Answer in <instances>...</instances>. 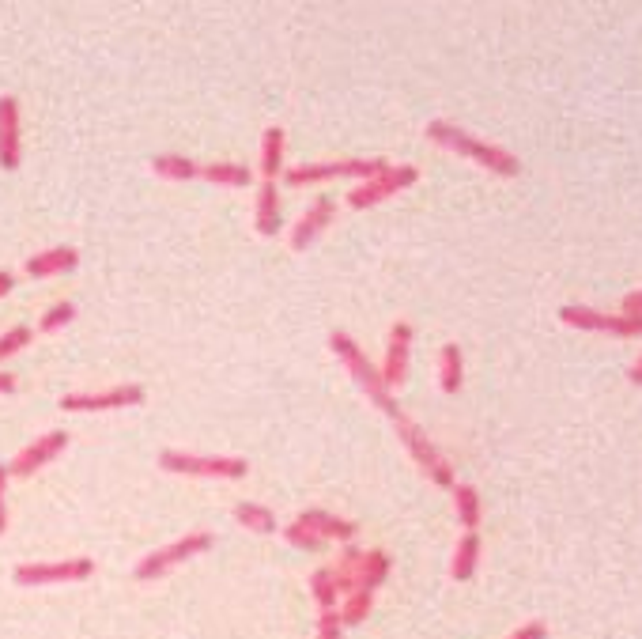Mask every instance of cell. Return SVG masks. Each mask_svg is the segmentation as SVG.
<instances>
[{"label":"cell","mask_w":642,"mask_h":639,"mask_svg":"<svg viewBox=\"0 0 642 639\" xmlns=\"http://www.w3.org/2000/svg\"><path fill=\"white\" fill-rule=\"evenodd\" d=\"M427 140L446 148V152H454V156L473 159L476 167H484V171L495 174V178H518V174H522V159L514 156V152H507L503 144L473 137L469 129H461V125H454V121L446 118L427 121Z\"/></svg>","instance_id":"1"},{"label":"cell","mask_w":642,"mask_h":639,"mask_svg":"<svg viewBox=\"0 0 642 639\" xmlns=\"http://www.w3.org/2000/svg\"><path fill=\"white\" fill-rule=\"evenodd\" d=\"M329 348H333V356H337V360L348 367V375L355 379V386H359V390L371 398L374 409H378V413H386L389 420H393V428H397V424H405L408 416H405V409H401L397 394H393L386 382H382V371H378V367L367 360V352H363V348L355 345L352 333L333 329V333H329Z\"/></svg>","instance_id":"2"},{"label":"cell","mask_w":642,"mask_h":639,"mask_svg":"<svg viewBox=\"0 0 642 639\" xmlns=\"http://www.w3.org/2000/svg\"><path fill=\"white\" fill-rule=\"evenodd\" d=\"M159 469L170 477H197V481H242L250 473V462L235 454H189L167 447L159 454Z\"/></svg>","instance_id":"3"},{"label":"cell","mask_w":642,"mask_h":639,"mask_svg":"<svg viewBox=\"0 0 642 639\" xmlns=\"http://www.w3.org/2000/svg\"><path fill=\"white\" fill-rule=\"evenodd\" d=\"M216 545V534H208V530H193V534L178 537V541H170L163 549H155V553L140 556V564L133 568V575L140 583H155V579H163L167 571H174L178 564H186L193 556H204L208 549Z\"/></svg>","instance_id":"4"},{"label":"cell","mask_w":642,"mask_h":639,"mask_svg":"<svg viewBox=\"0 0 642 639\" xmlns=\"http://www.w3.org/2000/svg\"><path fill=\"white\" fill-rule=\"evenodd\" d=\"M389 163L386 159H329V163H299V167H284V182L288 186H321L333 178H355L367 182L374 174H382Z\"/></svg>","instance_id":"5"},{"label":"cell","mask_w":642,"mask_h":639,"mask_svg":"<svg viewBox=\"0 0 642 639\" xmlns=\"http://www.w3.org/2000/svg\"><path fill=\"white\" fill-rule=\"evenodd\" d=\"M148 401V390L140 382H121L106 390H76L57 401L61 413H118V409H136Z\"/></svg>","instance_id":"6"},{"label":"cell","mask_w":642,"mask_h":639,"mask_svg":"<svg viewBox=\"0 0 642 639\" xmlns=\"http://www.w3.org/2000/svg\"><path fill=\"white\" fill-rule=\"evenodd\" d=\"M416 182H420V171H416L412 163H397V167H386L382 174H374V178H367V182L352 186V193H348V208L363 212V208L382 205V201L397 197V193H405L408 186H416Z\"/></svg>","instance_id":"7"},{"label":"cell","mask_w":642,"mask_h":639,"mask_svg":"<svg viewBox=\"0 0 642 639\" xmlns=\"http://www.w3.org/2000/svg\"><path fill=\"white\" fill-rule=\"evenodd\" d=\"M95 575L91 556H72V560H50V564H19L12 571L16 587H57V583H84Z\"/></svg>","instance_id":"8"},{"label":"cell","mask_w":642,"mask_h":639,"mask_svg":"<svg viewBox=\"0 0 642 639\" xmlns=\"http://www.w3.org/2000/svg\"><path fill=\"white\" fill-rule=\"evenodd\" d=\"M397 435H401V443H405V450L412 454V462L431 477V484H439V488H454L457 477H454V466L446 462V454H442L427 435H423L420 424H412V420H405V424H397Z\"/></svg>","instance_id":"9"},{"label":"cell","mask_w":642,"mask_h":639,"mask_svg":"<svg viewBox=\"0 0 642 639\" xmlns=\"http://www.w3.org/2000/svg\"><path fill=\"white\" fill-rule=\"evenodd\" d=\"M559 322L571 329H582V333H609V337H642V318H631V314H601L590 311V307H559Z\"/></svg>","instance_id":"10"},{"label":"cell","mask_w":642,"mask_h":639,"mask_svg":"<svg viewBox=\"0 0 642 639\" xmlns=\"http://www.w3.org/2000/svg\"><path fill=\"white\" fill-rule=\"evenodd\" d=\"M412 341H416V326L412 322H393L389 326V337H386V360H382V382H386L389 390L397 394L408 379V360H412Z\"/></svg>","instance_id":"11"},{"label":"cell","mask_w":642,"mask_h":639,"mask_svg":"<svg viewBox=\"0 0 642 639\" xmlns=\"http://www.w3.org/2000/svg\"><path fill=\"white\" fill-rule=\"evenodd\" d=\"M68 443H72V435H68L65 428L38 435L34 443H27V447H23L16 458H12V466H8V477H34L38 469H46L50 462H57V458H61V454L68 450Z\"/></svg>","instance_id":"12"},{"label":"cell","mask_w":642,"mask_h":639,"mask_svg":"<svg viewBox=\"0 0 642 639\" xmlns=\"http://www.w3.org/2000/svg\"><path fill=\"white\" fill-rule=\"evenodd\" d=\"M23 163V118L16 95H0V171H19Z\"/></svg>","instance_id":"13"},{"label":"cell","mask_w":642,"mask_h":639,"mask_svg":"<svg viewBox=\"0 0 642 639\" xmlns=\"http://www.w3.org/2000/svg\"><path fill=\"white\" fill-rule=\"evenodd\" d=\"M333 220H337V201H333V197H318L314 205H306L299 224L291 227V250L303 254L306 246H314V242L325 235V227L333 224Z\"/></svg>","instance_id":"14"},{"label":"cell","mask_w":642,"mask_h":639,"mask_svg":"<svg viewBox=\"0 0 642 639\" xmlns=\"http://www.w3.org/2000/svg\"><path fill=\"white\" fill-rule=\"evenodd\" d=\"M23 269H27L31 280H50V277H61V273H76V269H80V250H76V246H50V250L27 258Z\"/></svg>","instance_id":"15"},{"label":"cell","mask_w":642,"mask_h":639,"mask_svg":"<svg viewBox=\"0 0 642 639\" xmlns=\"http://www.w3.org/2000/svg\"><path fill=\"white\" fill-rule=\"evenodd\" d=\"M299 522L303 526H310L314 534L329 545V541H340V545H352L355 537H359V526H355L352 519H340V515H333V511H321V507H310V511H303L299 515Z\"/></svg>","instance_id":"16"},{"label":"cell","mask_w":642,"mask_h":639,"mask_svg":"<svg viewBox=\"0 0 642 639\" xmlns=\"http://www.w3.org/2000/svg\"><path fill=\"white\" fill-rule=\"evenodd\" d=\"M280 224H284V212H280V190L276 182H265L257 186V208H254V227L261 239H276L280 235Z\"/></svg>","instance_id":"17"},{"label":"cell","mask_w":642,"mask_h":639,"mask_svg":"<svg viewBox=\"0 0 642 639\" xmlns=\"http://www.w3.org/2000/svg\"><path fill=\"white\" fill-rule=\"evenodd\" d=\"M393 571V560H389L386 549H363L359 556V568H355V590H378L389 579Z\"/></svg>","instance_id":"18"},{"label":"cell","mask_w":642,"mask_h":639,"mask_svg":"<svg viewBox=\"0 0 642 639\" xmlns=\"http://www.w3.org/2000/svg\"><path fill=\"white\" fill-rule=\"evenodd\" d=\"M480 553H484V545H480V534L476 530H465V534L457 537L454 545V560H450V575H454L457 583H469L480 568Z\"/></svg>","instance_id":"19"},{"label":"cell","mask_w":642,"mask_h":639,"mask_svg":"<svg viewBox=\"0 0 642 639\" xmlns=\"http://www.w3.org/2000/svg\"><path fill=\"white\" fill-rule=\"evenodd\" d=\"M284 148H288V137L280 125H269L261 133V178L265 182H276L284 174Z\"/></svg>","instance_id":"20"},{"label":"cell","mask_w":642,"mask_h":639,"mask_svg":"<svg viewBox=\"0 0 642 639\" xmlns=\"http://www.w3.org/2000/svg\"><path fill=\"white\" fill-rule=\"evenodd\" d=\"M461 386H465V356H461V348L457 345H442L439 352V390L442 394H461Z\"/></svg>","instance_id":"21"},{"label":"cell","mask_w":642,"mask_h":639,"mask_svg":"<svg viewBox=\"0 0 642 639\" xmlns=\"http://www.w3.org/2000/svg\"><path fill=\"white\" fill-rule=\"evenodd\" d=\"M201 178L212 186H223V190H246L254 182V171L242 163H204Z\"/></svg>","instance_id":"22"},{"label":"cell","mask_w":642,"mask_h":639,"mask_svg":"<svg viewBox=\"0 0 642 639\" xmlns=\"http://www.w3.org/2000/svg\"><path fill=\"white\" fill-rule=\"evenodd\" d=\"M152 171L167 182H193V178H201V163H193L182 152H163L152 159Z\"/></svg>","instance_id":"23"},{"label":"cell","mask_w":642,"mask_h":639,"mask_svg":"<svg viewBox=\"0 0 642 639\" xmlns=\"http://www.w3.org/2000/svg\"><path fill=\"white\" fill-rule=\"evenodd\" d=\"M235 522L238 526H246L250 534H276V511L265 507V503L242 500L235 507Z\"/></svg>","instance_id":"24"},{"label":"cell","mask_w":642,"mask_h":639,"mask_svg":"<svg viewBox=\"0 0 642 639\" xmlns=\"http://www.w3.org/2000/svg\"><path fill=\"white\" fill-rule=\"evenodd\" d=\"M450 492H454L457 522H461L465 530H476V526H480V519H484V503H480V492H476L473 484H454Z\"/></svg>","instance_id":"25"},{"label":"cell","mask_w":642,"mask_h":639,"mask_svg":"<svg viewBox=\"0 0 642 639\" xmlns=\"http://www.w3.org/2000/svg\"><path fill=\"white\" fill-rule=\"evenodd\" d=\"M374 609V594L371 590H352V594H344V602H340V621H344V628H355V624H363L367 617H371Z\"/></svg>","instance_id":"26"},{"label":"cell","mask_w":642,"mask_h":639,"mask_svg":"<svg viewBox=\"0 0 642 639\" xmlns=\"http://www.w3.org/2000/svg\"><path fill=\"white\" fill-rule=\"evenodd\" d=\"M310 594H314V602H318V609H337V579H333V568H318L314 575H310Z\"/></svg>","instance_id":"27"},{"label":"cell","mask_w":642,"mask_h":639,"mask_svg":"<svg viewBox=\"0 0 642 639\" xmlns=\"http://www.w3.org/2000/svg\"><path fill=\"white\" fill-rule=\"evenodd\" d=\"M76 322V303H68V299H57L53 307H46V314L38 318V333H61L65 326Z\"/></svg>","instance_id":"28"},{"label":"cell","mask_w":642,"mask_h":639,"mask_svg":"<svg viewBox=\"0 0 642 639\" xmlns=\"http://www.w3.org/2000/svg\"><path fill=\"white\" fill-rule=\"evenodd\" d=\"M34 345V326H12L0 333V363L19 356V352H27Z\"/></svg>","instance_id":"29"},{"label":"cell","mask_w":642,"mask_h":639,"mask_svg":"<svg viewBox=\"0 0 642 639\" xmlns=\"http://www.w3.org/2000/svg\"><path fill=\"white\" fill-rule=\"evenodd\" d=\"M284 541H288L291 549H303V553H318V549H325V541H321L310 526H303L299 519L291 522V526H284Z\"/></svg>","instance_id":"30"},{"label":"cell","mask_w":642,"mask_h":639,"mask_svg":"<svg viewBox=\"0 0 642 639\" xmlns=\"http://www.w3.org/2000/svg\"><path fill=\"white\" fill-rule=\"evenodd\" d=\"M318 639H344V621L337 609H321L318 613Z\"/></svg>","instance_id":"31"},{"label":"cell","mask_w":642,"mask_h":639,"mask_svg":"<svg viewBox=\"0 0 642 639\" xmlns=\"http://www.w3.org/2000/svg\"><path fill=\"white\" fill-rule=\"evenodd\" d=\"M507 639H548V624H544V621H525L522 628H514Z\"/></svg>","instance_id":"32"},{"label":"cell","mask_w":642,"mask_h":639,"mask_svg":"<svg viewBox=\"0 0 642 639\" xmlns=\"http://www.w3.org/2000/svg\"><path fill=\"white\" fill-rule=\"evenodd\" d=\"M8 534V466H0V537Z\"/></svg>","instance_id":"33"},{"label":"cell","mask_w":642,"mask_h":639,"mask_svg":"<svg viewBox=\"0 0 642 639\" xmlns=\"http://www.w3.org/2000/svg\"><path fill=\"white\" fill-rule=\"evenodd\" d=\"M620 314H631V318H642V288L639 292L624 295V311Z\"/></svg>","instance_id":"34"},{"label":"cell","mask_w":642,"mask_h":639,"mask_svg":"<svg viewBox=\"0 0 642 639\" xmlns=\"http://www.w3.org/2000/svg\"><path fill=\"white\" fill-rule=\"evenodd\" d=\"M19 390V379L12 371H0V394H16Z\"/></svg>","instance_id":"35"},{"label":"cell","mask_w":642,"mask_h":639,"mask_svg":"<svg viewBox=\"0 0 642 639\" xmlns=\"http://www.w3.org/2000/svg\"><path fill=\"white\" fill-rule=\"evenodd\" d=\"M12 288H16V277H12L8 269H0V299H4V295L12 292Z\"/></svg>","instance_id":"36"},{"label":"cell","mask_w":642,"mask_h":639,"mask_svg":"<svg viewBox=\"0 0 642 639\" xmlns=\"http://www.w3.org/2000/svg\"><path fill=\"white\" fill-rule=\"evenodd\" d=\"M631 382H635V386H642V356L635 360V367H631Z\"/></svg>","instance_id":"37"}]
</instances>
